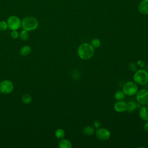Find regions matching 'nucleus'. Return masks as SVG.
<instances>
[{
    "label": "nucleus",
    "instance_id": "obj_1",
    "mask_svg": "<svg viewBox=\"0 0 148 148\" xmlns=\"http://www.w3.org/2000/svg\"><path fill=\"white\" fill-rule=\"evenodd\" d=\"M94 48L89 43L80 44L77 49V54L79 57L83 60L91 59L95 53Z\"/></svg>",
    "mask_w": 148,
    "mask_h": 148
},
{
    "label": "nucleus",
    "instance_id": "obj_2",
    "mask_svg": "<svg viewBox=\"0 0 148 148\" xmlns=\"http://www.w3.org/2000/svg\"><path fill=\"white\" fill-rule=\"evenodd\" d=\"M133 80L138 85L146 84L148 82V72L143 69H137L134 74Z\"/></svg>",
    "mask_w": 148,
    "mask_h": 148
},
{
    "label": "nucleus",
    "instance_id": "obj_3",
    "mask_svg": "<svg viewBox=\"0 0 148 148\" xmlns=\"http://www.w3.org/2000/svg\"><path fill=\"white\" fill-rule=\"evenodd\" d=\"M38 25V21L36 18L32 16H28L23 19L21 26L23 29L27 31H31L36 29Z\"/></svg>",
    "mask_w": 148,
    "mask_h": 148
},
{
    "label": "nucleus",
    "instance_id": "obj_4",
    "mask_svg": "<svg viewBox=\"0 0 148 148\" xmlns=\"http://www.w3.org/2000/svg\"><path fill=\"white\" fill-rule=\"evenodd\" d=\"M122 91L125 95L128 96H133L135 95L138 91V84L132 81H128L125 82L123 86Z\"/></svg>",
    "mask_w": 148,
    "mask_h": 148
},
{
    "label": "nucleus",
    "instance_id": "obj_5",
    "mask_svg": "<svg viewBox=\"0 0 148 148\" xmlns=\"http://www.w3.org/2000/svg\"><path fill=\"white\" fill-rule=\"evenodd\" d=\"M136 99L141 105L148 106V89L143 88L137 91Z\"/></svg>",
    "mask_w": 148,
    "mask_h": 148
},
{
    "label": "nucleus",
    "instance_id": "obj_6",
    "mask_svg": "<svg viewBox=\"0 0 148 148\" xmlns=\"http://www.w3.org/2000/svg\"><path fill=\"white\" fill-rule=\"evenodd\" d=\"M8 26L11 30H17L21 25V21L16 16H10L7 20Z\"/></svg>",
    "mask_w": 148,
    "mask_h": 148
},
{
    "label": "nucleus",
    "instance_id": "obj_7",
    "mask_svg": "<svg viewBox=\"0 0 148 148\" xmlns=\"http://www.w3.org/2000/svg\"><path fill=\"white\" fill-rule=\"evenodd\" d=\"M13 89L14 84L11 81L9 80H5L0 82V92L2 94H10L13 91Z\"/></svg>",
    "mask_w": 148,
    "mask_h": 148
},
{
    "label": "nucleus",
    "instance_id": "obj_8",
    "mask_svg": "<svg viewBox=\"0 0 148 148\" xmlns=\"http://www.w3.org/2000/svg\"><path fill=\"white\" fill-rule=\"evenodd\" d=\"M95 135L97 139L101 141L108 140L110 136V132L105 128H99L95 131Z\"/></svg>",
    "mask_w": 148,
    "mask_h": 148
},
{
    "label": "nucleus",
    "instance_id": "obj_9",
    "mask_svg": "<svg viewBox=\"0 0 148 148\" xmlns=\"http://www.w3.org/2000/svg\"><path fill=\"white\" fill-rule=\"evenodd\" d=\"M114 109L118 113L125 112L127 110V102L123 100L117 101L113 106Z\"/></svg>",
    "mask_w": 148,
    "mask_h": 148
},
{
    "label": "nucleus",
    "instance_id": "obj_10",
    "mask_svg": "<svg viewBox=\"0 0 148 148\" xmlns=\"http://www.w3.org/2000/svg\"><path fill=\"white\" fill-rule=\"evenodd\" d=\"M138 9L141 14L148 15V0H142L138 5Z\"/></svg>",
    "mask_w": 148,
    "mask_h": 148
},
{
    "label": "nucleus",
    "instance_id": "obj_11",
    "mask_svg": "<svg viewBox=\"0 0 148 148\" xmlns=\"http://www.w3.org/2000/svg\"><path fill=\"white\" fill-rule=\"evenodd\" d=\"M139 116L143 121H148V106L142 105L139 109Z\"/></svg>",
    "mask_w": 148,
    "mask_h": 148
},
{
    "label": "nucleus",
    "instance_id": "obj_12",
    "mask_svg": "<svg viewBox=\"0 0 148 148\" xmlns=\"http://www.w3.org/2000/svg\"><path fill=\"white\" fill-rule=\"evenodd\" d=\"M58 146L60 148H71L72 147V144L70 140L62 138L58 142Z\"/></svg>",
    "mask_w": 148,
    "mask_h": 148
},
{
    "label": "nucleus",
    "instance_id": "obj_13",
    "mask_svg": "<svg viewBox=\"0 0 148 148\" xmlns=\"http://www.w3.org/2000/svg\"><path fill=\"white\" fill-rule=\"evenodd\" d=\"M95 128L92 126H86L84 127L82 130V132L84 135L87 136H91L94 135L95 132Z\"/></svg>",
    "mask_w": 148,
    "mask_h": 148
},
{
    "label": "nucleus",
    "instance_id": "obj_14",
    "mask_svg": "<svg viewBox=\"0 0 148 148\" xmlns=\"http://www.w3.org/2000/svg\"><path fill=\"white\" fill-rule=\"evenodd\" d=\"M137 108L136 103L132 101H130L127 103V110L126 111L128 113H132L134 112L136 109Z\"/></svg>",
    "mask_w": 148,
    "mask_h": 148
},
{
    "label": "nucleus",
    "instance_id": "obj_15",
    "mask_svg": "<svg viewBox=\"0 0 148 148\" xmlns=\"http://www.w3.org/2000/svg\"><path fill=\"white\" fill-rule=\"evenodd\" d=\"M31 51V48L28 46V45H25L23 46L20 51V54L23 56H28Z\"/></svg>",
    "mask_w": 148,
    "mask_h": 148
},
{
    "label": "nucleus",
    "instance_id": "obj_16",
    "mask_svg": "<svg viewBox=\"0 0 148 148\" xmlns=\"http://www.w3.org/2000/svg\"><path fill=\"white\" fill-rule=\"evenodd\" d=\"M114 97L116 101L123 100L125 97V94L122 90H118L115 92Z\"/></svg>",
    "mask_w": 148,
    "mask_h": 148
},
{
    "label": "nucleus",
    "instance_id": "obj_17",
    "mask_svg": "<svg viewBox=\"0 0 148 148\" xmlns=\"http://www.w3.org/2000/svg\"><path fill=\"white\" fill-rule=\"evenodd\" d=\"M65 135V132L64 130L62 128H58L55 131V136L57 139H61L62 138H64Z\"/></svg>",
    "mask_w": 148,
    "mask_h": 148
},
{
    "label": "nucleus",
    "instance_id": "obj_18",
    "mask_svg": "<svg viewBox=\"0 0 148 148\" xmlns=\"http://www.w3.org/2000/svg\"><path fill=\"white\" fill-rule=\"evenodd\" d=\"M21 101L23 103L26 104H29L32 101V97L28 94H25L21 97Z\"/></svg>",
    "mask_w": 148,
    "mask_h": 148
},
{
    "label": "nucleus",
    "instance_id": "obj_19",
    "mask_svg": "<svg viewBox=\"0 0 148 148\" xmlns=\"http://www.w3.org/2000/svg\"><path fill=\"white\" fill-rule=\"evenodd\" d=\"M92 46L94 48V49H97L98 48L101 46V41L98 38H94L93 39H92V40L91 41V43H90Z\"/></svg>",
    "mask_w": 148,
    "mask_h": 148
},
{
    "label": "nucleus",
    "instance_id": "obj_20",
    "mask_svg": "<svg viewBox=\"0 0 148 148\" xmlns=\"http://www.w3.org/2000/svg\"><path fill=\"white\" fill-rule=\"evenodd\" d=\"M19 37L22 40H27L28 39V31L23 29L21 31L19 34Z\"/></svg>",
    "mask_w": 148,
    "mask_h": 148
},
{
    "label": "nucleus",
    "instance_id": "obj_21",
    "mask_svg": "<svg viewBox=\"0 0 148 148\" xmlns=\"http://www.w3.org/2000/svg\"><path fill=\"white\" fill-rule=\"evenodd\" d=\"M128 68L130 71L132 72H135L138 69L136 64L133 62H131L128 64Z\"/></svg>",
    "mask_w": 148,
    "mask_h": 148
},
{
    "label": "nucleus",
    "instance_id": "obj_22",
    "mask_svg": "<svg viewBox=\"0 0 148 148\" xmlns=\"http://www.w3.org/2000/svg\"><path fill=\"white\" fill-rule=\"evenodd\" d=\"M7 22L5 21H0V31H5L8 28Z\"/></svg>",
    "mask_w": 148,
    "mask_h": 148
},
{
    "label": "nucleus",
    "instance_id": "obj_23",
    "mask_svg": "<svg viewBox=\"0 0 148 148\" xmlns=\"http://www.w3.org/2000/svg\"><path fill=\"white\" fill-rule=\"evenodd\" d=\"M10 35H11V37L13 39H17L18 37V36H19L18 32L16 30H13L11 32V34Z\"/></svg>",
    "mask_w": 148,
    "mask_h": 148
},
{
    "label": "nucleus",
    "instance_id": "obj_24",
    "mask_svg": "<svg viewBox=\"0 0 148 148\" xmlns=\"http://www.w3.org/2000/svg\"><path fill=\"white\" fill-rule=\"evenodd\" d=\"M136 65H137V66H138L139 67H140V68H143L144 66H145V61H143V60H138L137 61V62H136Z\"/></svg>",
    "mask_w": 148,
    "mask_h": 148
},
{
    "label": "nucleus",
    "instance_id": "obj_25",
    "mask_svg": "<svg viewBox=\"0 0 148 148\" xmlns=\"http://www.w3.org/2000/svg\"><path fill=\"white\" fill-rule=\"evenodd\" d=\"M101 122H100L99 120H95V121H94V123H93V127H94L95 128H96V129L99 128L101 127Z\"/></svg>",
    "mask_w": 148,
    "mask_h": 148
},
{
    "label": "nucleus",
    "instance_id": "obj_26",
    "mask_svg": "<svg viewBox=\"0 0 148 148\" xmlns=\"http://www.w3.org/2000/svg\"><path fill=\"white\" fill-rule=\"evenodd\" d=\"M143 128H144L145 131L148 132V121H146V122L145 123L144 126H143Z\"/></svg>",
    "mask_w": 148,
    "mask_h": 148
},
{
    "label": "nucleus",
    "instance_id": "obj_27",
    "mask_svg": "<svg viewBox=\"0 0 148 148\" xmlns=\"http://www.w3.org/2000/svg\"><path fill=\"white\" fill-rule=\"evenodd\" d=\"M147 88H148V82H147Z\"/></svg>",
    "mask_w": 148,
    "mask_h": 148
},
{
    "label": "nucleus",
    "instance_id": "obj_28",
    "mask_svg": "<svg viewBox=\"0 0 148 148\" xmlns=\"http://www.w3.org/2000/svg\"><path fill=\"white\" fill-rule=\"evenodd\" d=\"M147 72H148V68H147Z\"/></svg>",
    "mask_w": 148,
    "mask_h": 148
}]
</instances>
